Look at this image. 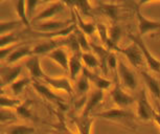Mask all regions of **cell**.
<instances>
[{
    "label": "cell",
    "mask_w": 160,
    "mask_h": 134,
    "mask_svg": "<svg viewBox=\"0 0 160 134\" xmlns=\"http://www.w3.org/2000/svg\"><path fill=\"white\" fill-rule=\"evenodd\" d=\"M96 116L114 121V123L122 125L128 129H134L135 128V124L133 121V114L122 108H112L109 110L98 112V113H96Z\"/></svg>",
    "instance_id": "cell-1"
},
{
    "label": "cell",
    "mask_w": 160,
    "mask_h": 134,
    "mask_svg": "<svg viewBox=\"0 0 160 134\" xmlns=\"http://www.w3.org/2000/svg\"><path fill=\"white\" fill-rule=\"evenodd\" d=\"M115 51L123 54L127 58V60L130 62V64L133 67H135V68H141L147 63L140 48L135 43H133V42L126 47L117 46L115 48Z\"/></svg>",
    "instance_id": "cell-2"
},
{
    "label": "cell",
    "mask_w": 160,
    "mask_h": 134,
    "mask_svg": "<svg viewBox=\"0 0 160 134\" xmlns=\"http://www.w3.org/2000/svg\"><path fill=\"white\" fill-rule=\"evenodd\" d=\"M128 37L130 38V40H131L133 43H135L140 48L141 53H142L144 59H146V62L151 68V70H153L154 72H160V60L157 59V58L151 53L150 49L146 45V43L143 42L142 37H140L138 34H136V35L129 34Z\"/></svg>",
    "instance_id": "cell-3"
},
{
    "label": "cell",
    "mask_w": 160,
    "mask_h": 134,
    "mask_svg": "<svg viewBox=\"0 0 160 134\" xmlns=\"http://www.w3.org/2000/svg\"><path fill=\"white\" fill-rule=\"evenodd\" d=\"M117 75H118V82L122 87L128 90L136 89L137 79L135 77V74L120 59H118V65H117Z\"/></svg>",
    "instance_id": "cell-4"
},
{
    "label": "cell",
    "mask_w": 160,
    "mask_h": 134,
    "mask_svg": "<svg viewBox=\"0 0 160 134\" xmlns=\"http://www.w3.org/2000/svg\"><path fill=\"white\" fill-rule=\"evenodd\" d=\"M155 109L151 105L148 99V94L146 89H142L140 91L139 96L137 99V116L139 120L143 121H148L153 120Z\"/></svg>",
    "instance_id": "cell-5"
},
{
    "label": "cell",
    "mask_w": 160,
    "mask_h": 134,
    "mask_svg": "<svg viewBox=\"0 0 160 134\" xmlns=\"http://www.w3.org/2000/svg\"><path fill=\"white\" fill-rule=\"evenodd\" d=\"M110 96L112 97L113 102L115 103L117 108H122L125 109L128 106L134 103V97L131 94L128 93L123 89V87L120 85L118 82L117 84L114 85V87L110 90Z\"/></svg>",
    "instance_id": "cell-6"
},
{
    "label": "cell",
    "mask_w": 160,
    "mask_h": 134,
    "mask_svg": "<svg viewBox=\"0 0 160 134\" xmlns=\"http://www.w3.org/2000/svg\"><path fill=\"white\" fill-rule=\"evenodd\" d=\"M66 2L64 1H55L50 2L49 5L47 8H45L41 13H39L37 16L32 18V22H39V21H48V20H53L52 18L60 13H62L63 10L65 8Z\"/></svg>",
    "instance_id": "cell-7"
},
{
    "label": "cell",
    "mask_w": 160,
    "mask_h": 134,
    "mask_svg": "<svg viewBox=\"0 0 160 134\" xmlns=\"http://www.w3.org/2000/svg\"><path fill=\"white\" fill-rule=\"evenodd\" d=\"M71 14L73 16L72 20H67V21H61V20H48V21H43L40 22L37 25V29L40 30L41 33L45 34H52L60 32V30L66 28L69 25H71L72 23L75 22V18H74V13L71 11Z\"/></svg>",
    "instance_id": "cell-8"
},
{
    "label": "cell",
    "mask_w": 160,
    "mask_h": 134,
    "mask_svg": "<svg viewBox=\"0 0 160 134\" xmlns=\"http://www.w3.org/2000/svg\"><path fill=\"white\" fill-rule=\"evenodd\" d=\"M136 17L138 21V35L140 37L147 35L148 33L154 32V30L160 29V22L159 21L148 19L142 15L139 8H136Z\"/></svg>",
    "instance_id": "cell-9"
},
{
    "label": "cell",
    "mask_w": 160,
    "mask_h": 134,
    "mask_svg": "<svg viewBox=\"0 0 160 134\" xmlns=\"http://www.w3.org/2000/svg\"><path fill=\"white\" fill-rule=\"evenodd\" d=\"M42 81L57 91L58 90L64 91V92H67L69 95H71V94L73 93V87H72V85H71V82L65 77L53 78V77H48V75H46Z\"/></svg>",
    "instance_id": "cell-10"
},
{
    "label": "cell",
    "mask_w": 160,
    "mask_h": 134,
    "mask_svg": "<svg viewBox=\"0 0 160 134\" xmlns=\"http://www.w3.org/2000/svg\"><path fill=\"white\" fill-rule=\"evenodd\" d=\"M25 67L28 68V70L31 75L32 80H43L46 77L45 72L42 69L40 58L39 56H32L29 57L28 60L25 61Z\"/></svg>",
    "instance_id": "cell-11"
},
{
    "label": "cell",
    "mask_w": 160,
    "mask_h": 134,
    "mask_svg": "<svg viewBox=\"0 0 160 134\" xmlns=\"http://www.w3.org/2000/svg\"><path fill=\"white\" fill-rule=\"evenodd\" d=\"M22 71V67L16 66H2L1 67V87L5 85H12L16 82Z\"/></svg>",
    "instance_id": "cell-12"
},
{
    "label": "cell",
    "mask_w": 160,
    "mask_h": 134,
    "mask_svg": "<svg viewBox=\"0 0 160 134\" xmlns=\"http://www.w3.org/2000/svg\"><path fill=\"white\" fill-rule=\"evenodd\" d=\"M82 74L85 75L86 77L88 78L90 83H92L99 90L104 91V90L110 89L111 86H112V83H111L110 80H108V79H106V78H102L99 75H96L95 72H93L92 70H90V69L86 68L85 66H84V68H83Z\"/></svg>",
    "instance_id": "cell-13"
},
{
    "label": "cell",
    "mask_w": 160,
    "mask_h": 134,
    "mask_svg": "<svg viewBox=\"0 0 160 134\" xmlns=\"http://www.w3.org/2000/svg\"><path fill=\"white\" fill-rule=\"evenodd\" d=\"M32 86H34L35 90L37 91V92L42 95L44 97V99H46L47 100H49L51 103H57V104H59V103L62 102V97L59 96L58 94L55 93L52 91L50 87H48L47 85L45 84H42L41 82H39L37 80H32Z\"/></svg>",
    "instance_id": "cell-14"
},
{
    "label": "cell",
    "mask_w": 160,
    "mask_h": 134,
    "mask_svg": "<svg viewBox=\"0 0 160 134\" xmlns=\"http://www.w3.org/2000/svg\"><path fill=\"white\" fill-rule=\"evenodd\" d=\"M102 99H104V91L96 89L94 91H92L89 94V96L87 97V102L85 107L83 109V113L84 115H91V112L101 104Z\"/></svg>",
    "instance_id": "cell-15"
},
{
    "label": "cell",
    "mask_w": 160,
    "mask_h": 134,
    "mask_svg": "<svg viewBox=\"0 0 160 134\" xmlns=\"http://www.w3.org/2000/svg\"><path fill=\"white\" fill-rule=\"evenodd\" d=\"M73 123L78 128V134H91L94 118L91 115H78L73 118Z\"/></svg>",
    "instance_id": "cell-16"
},
{
    "label": "cell",
    "mask_w": 160,
    "mask_h": 134,
    "mask_svg": "<svg viewBox=\"0 0 160 134\" xmlns=\"http://www.w3.org/2000/svg\"><path fill=\"white\" fill-rule=\"evenodd\" d=\"M47 57L50 60H52L55 63L58 64L64 70H68L69 69V59H70V57L68 56L67 51L65 50V47L57 48L56 50L48 54Z\"/></svg>",
    "instance_id": "cell-17"
},
{
    "label": "cell",
    "mask_w": 160,
    "mask_h": 134,
    "mask_svg": "<svg viewBox=\"0 0 160 134\" xmlns=\"http://www.w3.org/2000/svg\"><path fill=\"white\" fill-rule=\"evenodd\" d=\"M32 47H31L29 45H19L7 58V64L8 65H12V64H15L21 59H23V58L32 57Z\"/></svg>",
    "instance_id": "cell-18"
},
{
    "label": "cell",
    "mask_w": 160,
    "mask_h": 134,
    "mask_svg": "<svg viewBox=\"0 0 160 134\" xmlns=\"http://www.w3.org/2000/svg\"><path fill=\"white\" fill-rule=\"evenodd\" d=\"M83 60H82V53L81 54H72L70 59H69V75L72 80L77 81L78 75L81 71H83Z\"/></svg>",
    "instance_id": "cell-19"
},
{
    "label": "cell",
    "mask_w": 160,
    "mask_h": 134,
    "mask_svg": "<svg viewBox=\"0 0 160 134\" xmlns=\"http://www.w3.org/2000/svg\"><path fill=\"white\" fill-rule=\"evenodd\" d=\"M140 75L143 79V82H144V84H146L147 88L150 90V92L152 93V95L157 97V99H159L160 97L159 82L157 81L152 75H150L149 72H147L146 70H140Z\"/></svg>",
    "instance_id": "cell-20"
},
{
    "label": "cell",
    "mask_w": 160,
    "mask_h": 134,
    "mask_svg": "<svg viewBox=\"0 0 160 134\" xmlns=\"http://www.w3.org/2000/svg\"><path fill=\"white\" fill-rule=\"evenodd\" d=\"M71 11L74 13V18H75V23L78 25V28L81 29L82 32L85 34L86 36H91L93 33L96 32V25L93 22H85L82 17H81V14L77 11V8L73 7H70Z\"/></svg>",
    "instance_id": "cell-21"
},
{
    "label": "cell",
    "mask_w": 160,
    "mask_h": 134,
    "mask_svg": "<svg viewBox=\"0 0 160 134\" xmlns=\"http://www.w3.org/2000/svg\"><path fill=\"white\" fill-rule=\"evenodd\" d=\"M13 4L19 20L22 22V24L26 28H29L31 27V22H29V19L28 17V13H26V1L20 0V1L13 2Z\"/></svg>",
    "instance_id": "cell-22"
},
{
    "label": "cell",
    "mask_w": 160,
    "mask_h": 134,
    "mask_svg": "<svg viewBox=\"0 0 160 134\" xmlns=\"http://www.w3.org/2000/svg\"><path fill=\"white\" fill-rule=\"evenodd\" d=\"M98 10L104 14L105 16L109 17L111 20H116L117 15H118V7L116 4L112 3H106V2H99Z\"/></svg>",
    "instance_id": "cell-23"
},
{
    "label": "cell",
    "mask_w": 160,
    "mask_h": 134,
    "mask_svg": "<svg viewBox=\"0 0 160 134\" xmlns=\"http://www.w3.org/2000/svg\"><path fill=\"white\" fill-rule=\"evenodd\" d=\"M82 60L86 68L90 69V70L96 68L98 66H101L98 58L95 54H91L90 51H88V53H82Z\"/></svg>",
    "instance_id": "cell-24"
},
{
    "label": "cell",
    "mask_w": 160,
    "mask_h": 134,
    "mask_svg": "<svg viewBox=\"0 0 160 134\" xmlns=\"http://www.w3.org/2000/svg\"><path fill=\"white\" fill-rule=\"evenodd\" d=\"M35 128L28 125H14L7 129V134H34Z\"/></svg>",
    "instance_id": "cell-25"
},
{
    "label": "cell",
    "mask_w": 160,
    "mask_h": 134,
    "mask_svg": "<svg viewBox=\"0 0 160 134\" xmlns=\"http://www.w3.org/2000/svg\"><path fill=\"white\" fill-rule=\"evenodd\" d=\"M32 82V79H28V78H22V79H18L16 82H14L13 84L11 85V89L13 91L14 95H19V94L22 92L23 89L25 88L29 83Z\"/></svg>",
    "instance_id": "cell-26"
},
{
    "label": "cell",
    "mask_w": 160,
    "mask_h": 134,
    "mask_svg": "<svg viewBox=\"0 0 160 134\" xmlns=\"http://www.w3.org/2000/svg\"><path fill=\"white\" fill-rule=\"evenodd\" d=\"M21 104H22V103L20 102V100L5 96L3 93L1 94V97H0V106H1V108L11 109V110H12V109L18 108Z\"/></svg>",
    "instance_id": "cell-27"
},
{
    "label": "cell",
    "mask_w": 160,
    "mask_h": 134,
    "mask_svg": "<svg viewBox=\"0 0 160 134\" xmlns=\"http://www.w3.org/2000/svg\"><path fill=\"white\" fill-rule=\"evenodd\" d=\"M20 40L19 35L18 33H10L7 35H2L1 36V42H0V47L4 48L8 46H12V45H16L15 43H17Z\"/></svg>",
    "instance_id": "cell-28"
},
{
    "label": "cell",
    "mask_w": 160,
    "mask_h": 134,
    "mask_svg": "<svg viewBox=\"0 0 160 134\" xmlns=\"http://www.w3.org/2000/svg\"><path fill=\"white\" fill-rule=\"evenodd\" d=\"M74 35L78 39L80 47H81V49H82V53H88L90 50V43L88 42V40H87V36L81 29H78V27H77V29L74 30Z\"/></svg>",
    "instance_id": "cell-29"
},
{
    "label": "cell",
    "mask_w": 160,
    "mask_h": 134,
    "mask_svg": "<svg viewBox=\"0 0 160 134\" xmlns=\"http://www.w3.org/2000/svg\"><path fill=\"white\" fill-rule=\"evenodd\" d=\"M120 36H122V28H120L117 24L111 25L109 28H108V37H109V40L111 41V43L115 47H117V42L119 41Z\"/></svg>",
    "instance_id": "cell-30"
},
{
    "label": "cell",
    "mask_w": 160,
    "mask_h": 134,
    "mask_svg": "<svg viewBox=\"0 0 160 134\" xmlns=\"http://www.w3.org/2000/svg\"><path fill=\"white\" fill-rule=\"evenodd\" d=\"M75 89L80 93H86L90 89V82L85 75L82 74L75 81Z\"/></svg>",
    "instance_id": "cell-31"
},
{
    "label": "cell",
    "mask_w": 160,
    "mask_h": 134,
    "mask_svg": "<svg viewBox=\"0 0 160 134\" xmlns=\"http://www.w3.org/2000/svg\"><path fill=\"white\" fill-rule=\"evenodd\" d=\"M15 112L17 113L18 116L22 118H26V120L32 118V112L31 111V108H29V102L22 103L19 107L15 109Z\"/></svg>",
    "instance_id": "cell-32"
},
{
    "label": "cell",
    "mask_w": 160,
    "mask_h": 134,
    "mask_svg": "<svg viewBox=\"0 0 160 134\" xmlns=\"http://www.w3.org/2000/svg\"><path fill=\"white\" fill-rule=\"evenodd\" d=\"M22 24L20 20H13V21H8V22H4L2 21L1 22V36L2 35H7V34H10V33H13L14 29L16 28Z\"/></svg>",
    "instance_id": "cell-33"
},
{
    "label": "cell",
    "mask_w": 160,
    "mask_h": 134,
    "mask_svg": "<svg viewBox=\"0 0 160 134\" xmlns=\"http://www.w3.org/2000/svg\"><path fill=\"white\" fill-rule=\"evenodd\" d=\"M66 3L73 5V8L75 7V8H77L78 11L80 10L81 13H83L84 15H88L90 13V11H91L90 2L88 1H67Z\"/></svg>",
    "instance_id": "cell-34"
},
{
    "label": "cell",
    "mask_w": 160,
    "mask_h": 134,
    "mask_svg": "<svg viewBox=\"0 0 160 134\" xmlns=\"http://www.w3.org/2000/svg\"><path fill=\"white\" fill-rule=\"evenodd\" d=\"M17 117V113L14 112L11 109H4L1 108V123L4 124L5 121H13Z\"/></svg>",
    "instance_id": "cell-35"
},
{
    "label": "cell",
    "mask_w": 160,
    "mask_h": 134,
    "mask_svg": "<svg viewBox=\"0 0 160 134\" xmlns=\"http://www.w3.org/2000/svg\"><path fill=\"white\" fill-rule=\"evenodd\" d=\"M107 65H108V68L110 70H112L113 72H117V65H118V59L116 58V54L111 51L109 57H108V60H107Z\"/></svg>",
    "instance_id": "cell-36"
},
{
    "label": "cell",
    "mask_w": 160,
    "mask_h": 134,
    "mask_svg": "<svg viewBox=\"0 0 160 134\" xmlns=\"http://www.w3.org/2000/svg\"><path fill=\"white\" fill-rule=\"evenodd\" d=\"M44 3L43 1H26V13H28V17L29 20H32V14H34V11L36 7H37L38 4H42Z\"/></svg>",
    "instance_id": "cell-37"
},
{
    "label": "cell",
    "mask_w": 160,
    "mask_h": 134,
    "mask_svg": "<svg viewBox=\"0 0 160 134\" xmlns=\"http://www.w3.org/2000/svg\"><path fill=\"white\" fill-rule=\"evenodd\" d=\"M20 44H16V45H12V46H8L4 48H1L0 49V57H1V60H4L10 56V54L13 53V51L16 49V48L19 46Z\"/></svg>",
    "instance_id": "cell-38"
},
{
    "label": "cell",
    "mask_w": 160,
    "mask_h": 134,
    "mask_svg": "<svg viewBox=\"0 0 160 134\" xmlns=\"http://www.w3.org/2000/svg\"><path fill=\"white\" fill-rule=\"evenodd\" d=\"M153 121H155V123L160 127V110H158V111L156 110V111H155V113H154Z\"/></svg>",
    "instance_id": "cell-39"
},
{
    "label": "cell",
    "mask_w": 160,
    "mask_h": 134,
    "mask_svg": "<svg viewBox=\"0 0 160 134\" xmlns=\"http://www.w3.org/2000/svg\"><path fill=\"white\" fill-rule=\"evenodd\" d=\"M58 134H74V133L70 132V131H64V132H61V133H58Z\"/></svg>",
    "instance_id": "cell-40"
},
{
    "label": "cell",
    "mask_w": 160,
    "mask_h": 134,
    "mask_svg": "<svg viewBox=\"0 0 160 134\" xmlns=\"http://www.w3.org/2000/svg\"><path fill=\"white\" fill-rule=\"evenodd\" d=\"M156 36H160V29H159V30H157V33H156Z\"/></svg>",
    "instance_id": "cell-41"
}]
</instances>
